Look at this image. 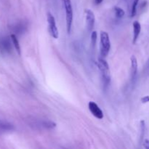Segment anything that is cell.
<instances>
[{
	"label": "cell",
	"mask_w": 149,
	"mask_h": 149,
	"mask_svg": "<svg viewBox=\"0 0 149 149\" xmlns=\"http://www.w3.org/2000/svg\"><path fill=\"white\" fill-rule=\"evenodd\" d=\"M97 66L101 74L102 84H103V89L105 90L109 87L111 83V76L110 70H109V65L103 57L98 58L97 59Z\"/></svg>",
	"instance_id": "6da1fadb"
},
{
	"label": "cell",
	"mask_w": 149,
	"mask_h": 149,
	"mask_svg": "<svg viewBox=\"0 0 149 149\" xmlns=\"http://www.w3.org/2000/svg\"><path fill=\"white\" fill-rule=\"evenodd\" d=\"M29 125L35 130H51L56 127V124L52 121L41 120L33 118L29 120Z\"/></svg>",
	"instance_id": "7a4b0ae2"
},
{
	"label": "cell",
	"mask_w": 149,
	"mask_h": 149,
	"mask_svg": "<svg viewBox=\"0 0 149 149\" xmlns=\"http://www.w3.org/2000/svg\"><path fill=\"white\" fill-rule=\"evenodd\" d=\"M100 55L106 58L109 53L111 49V42L109 34L106 31H101L100 34Z\"/></svg>",
	"instance_id": "3957f363"
},
{
	"label": "cell",
	"mask_w": 149,
	"mask_h": 149,
	"mask_svg": "<svg viewBox=\"0 0 149 149\" xmlns=\"http://www.w3.org/2000/svg\"><path fill=\"white\" fill-rule=\"evenodd\" d=\"M64 8L65 10V19H66L67 33L69 34L71 31L73 23V8L71 0H62Z\"/></svg>",
	"instance_id": "277c9868"
},
{
	"label": "cell",
	"mask_w": 149,
	"mask_h": 149,
	"mask_svg": "<svg viewBox=\"0 0 149 149\" xmlns=\"http://www.w3.org/2000/svg\"><path fill=\"white\" fill-rule=\"evenodd\" d=\"M47 16L48 30H49V34L54 39H58V36H59V33H58V29L57 28L55 17L50 13H48Z\"/></svg>",
	"instance_id": "5b68a950"
},
{
	"label": "cell",
	"mask_w": 149,
	"mask_h": 149,
	"mask_svg": "<svg viewBox=\"0 0 149 149\" xmlns=\"http://www.w3.org/2000/svg\"><path fill=\"white\" fill-rule=\"evenodd\" d=\"M11 38L7 36H0V52L2 54H10L12 52Z\"/></svg>",
	"instance_id": "8992f818"
},
{
	"label": "cell",
	"mask_w": 149,
	"mask_h": 149,
	"mask_svg": "<svg viewBox=\"0 0 149 149\" xmlns=\"http://www.w3.org/2000/svg\"><path fill=\"white\" fill-rule=\"evenodd\" d=\"M85 13V18L86 23H87V29L89 32L93 31V29L94 28L95 23V17L94 13L90 9H86L84 10Z\"/></svg>",
	"instance_id": "52a82bcc"
},
{
	"label": "cell",
	"mask_w": 149,
	"mask_h": 149,
	"mask_svg": "<svg viewBox=\"0 0 149 149\" xmlns=\"http://www.w3.org/2000/svg\"><path fill=\"white\" fill-rule=\"evenodd\" d=\"M89 109L92 114L98 119H102L103 118V113L101 109L95 102L90 101L88 104Z\"/></svg>",
	"instance_id": "ba28073f"
},
{
	"label": "cell",
	"mask_w": 149,
	"mask_h": 149,
	"mask_svg": "<svg viewBox=\"0 0 149 149\" xmlns=\"http://www.w3.org/2000/svg\"><path fill=\"white\" fill-rule=\"evenodd\" d=\"M131 61V79L132 81H134L136 78L137 73H138V61L135 55H132L130 58Z\"/></svg>",
	"instance_id": "9c48e42d"
},
{
	"label": "cell",
	"mask_w": 149,
	"mask_h": 149,
	"mask_svg": "<svg viewBox=\"0 0 149 149\" xmlns=\"http://www.w3.org/2000/svg\"><path fill=\"white\" fill-rule=\"evenodd\" d=\"M14 126L11 123L4 120H0V135L14 130Z\"/></svg>",
	"instance_id": "30bf717a"
},
{
	"label": "cell",
	"mask_w": 149,
	"mask_h": 149,
	"mask_svg": "<svg viewBox=\"0 0 149 149\" xmlns=\"http://www.w3.org/2000/svg\"><path fill=\"white\" fill-rule=\"evenodd\" d=\"M27 27L28 26L26 23H25V22H19V23L13 25L12 29L13 30V31L15 32V33L21 34V33H23L27 30Z\"/></svg>",
	"instance_id": "8fae6325"
},
{
	"label": "cell",
	"mask_w": 149,
	"mask_h": 149,
	"mask_svg": "<svg viewBox=\"0 0 149 149\" xmlns=\"http://www.w3.org/2000/svg\"><path fill=\"white\" fill-rule=\"evenodd\" d=\"M133 26V39H132V43L135 45L138 40L139 35L141 31V25L138 21H135L132 24Z\"/></svg>",
	"instance_id": "7c38bea8"
},
{
	"label": "cell",
	"mask_w": 149,
	"mask_h": 149,
	"mask_svg": "<svg viewBox=\"0 0 149 149\" xmlns=\"http://www.w3.org/2000/svg\"><path fill=\"white\" fill-rule=\"evenodd\" d=\"M10 38H11L12 39V42H13V46H14L15 49L16 51H17V54H18L19 55H20L21 52H20V44H19V42H18V39H17L15 34H14V33L11 34Z\"/></svg>",
	"instance_id": "4fadbf2b"
},
{
	"label": "cell",
	"mask_w": 149,
	"mask_h": 149,
	"mask_svg": "<svg viewBox=\"0 0 149 149\" xmlns=\"http://www.w3.org/2000/svg\"><path fill=\"white\" fill-rule=\"evenodd\" d=\"M114 10L115 15H116V17H117V18H119V19L122 18V17L125 16V11H124V10H122V8H120V7H115L114 10Z\"/></svg>",
	"instance_id": "5bb4252c"
},
{
	"label": "cell",
	"mask_w": 149,
	"mask_h": 149,
	"mask_svg": "<svg viewBox=\"0 0 149 149\" xmlns=\"http://www.w3.org/2000/svg\"><path fill=\"white\" fill-rule=\"evenodd\" d=\"M139 3V0H133L132 5V9H131V17H135L137 13V7Z\"/></svg>",
	"instance_id": "9a60e30c"
},
{
	"label": "cell",
	"mask_w": 149,
	"mask_h": 149,
	"mask_svg": "<svg viewBox=\"0 0 149 149\" xmlns=\"http://www.w3.org/2000/svg\"><path fill=\"white\" fill-rule=\"evenodd\" d=\"M97 33L95 31H92L91 33V45L93 46V47H95L96 45V42H97Z\"/></svg>",
	"instance_id": "2e32d148"
},
{
	"label": "cell",
	"mask_w": 149,
	"mask_h": 149,
	"mask_svg": "<svg viewBox=\"0 0 149 149\" xmlns=\"http://www.w3.org/2000/svg\"><path fill=\"white\" fill-rule=\"evenodd\" d=\"M145 130H146L145 121H144V120H141V140H143V138L144 134H145Z\"/></svg>",
	"instance_id": "e0dca14e"
},
{
	"label": "cell",
	"mask_w": 149,
	"mask_h": 149,
	"mask_svg": "<svg viewBox=\"0 0 149 149\" xmlns=\"http://www.w3.org/2000/svg\"><path fill=\"white\" fill-rule=\"evenodd\" d=\"M141 102H142L143 103H148V102H149V96L148 95L144 96V97H143L142 98H141Z\"/></svg>",
	"instance_id": "ac0fdd59"
},
{
	"label": "cell",
	"mask_w": 149,
	"mask_h": 149,
	"mask_svg": "<svg viewBox=\"0 0 149 149\" xmlns=\"http://www.w3.org/2000/svg\"><path fill=\"white\" fill-rule=\"evenodd\" d=\"M143 147L146 149H149V140L146 139L143 142Z\"/></svg>",
	"instance_id": "d6986e66"
},
{
	"label": "cell",
	"mask_w": 149,
	"mask_h": 149,
	"mask_svg": "<svg viewBox=\"0 0 149 149\" xmlns=\"http://www.w3.org/2000/svg\"><path fill=\"white\" fill-rule=\"evenodd\" d=\"M103 1V0H95V3L96 4H100V3H102Z\"/></svg>",
	"instance_id": "ffe728a7"
}]
</instances>
